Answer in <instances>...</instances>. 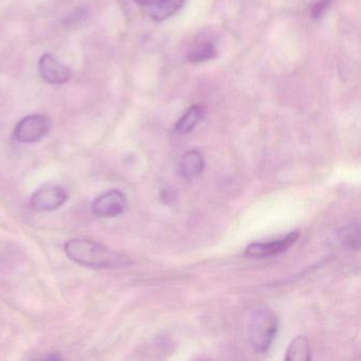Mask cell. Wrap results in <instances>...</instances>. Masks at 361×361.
Instances as JSON below:
<instances>
[{"label": "cell", "mask_w": 361, "mask_h": 361, "mask_svg": "<svg viewBox=\"0 0 361 361\" xmlns=\"http://www.w3.org/2000/svg\"><path fill=\"white\" fill-rule=\"evenodd\" d=\"M64 251L67 257L84 267L96 269H119L132 265L133 261L126 255L111 250L107 247L86 240L75 238L65 244Z\"/></svg>", "instance_id": "1"}, {"label": "cell", "mask_w": 361, "mask_h": 361, "mask_svg": "<svg viewBox=\"0 0 361 361\" xmlns=\"http://www.w3.org/2000/svg\"><path fill=\"white\" fill-rule=\"evenodd\" d=\"M278 331L279 318L274 310L259 307L251 314L248 321V336L255 352L259 354L267 353L278 335Z\"/></svg>", "instance_id": "2"}, {"label": "cell", "mask_w": 361, "mask_h": 361, "mask_svg": "<svg viewBox=\"0 0 361 361\" xmlns=\"http://www.w3.org/2000/svg\"><path fill=\"white\" fill-rule=\"evenodd\" d=\"M51 121L44 115H30L18 122L14 130V138L20 143H35L47 136Z\"/></svg>", "instance_id": "3"}, {"label": "cell", "mask_w": 361, "mask_h": 361, "mask_svg": "<svg viewBox=\"0 0 361 361\" xmlns=\"http://www.w3.org/2000/svg\"><path fill=\"white\" fill-rule=\"evenodd\" d=\"M68 192L58 185H46L33 193L30 206L37 212L58 210L68 200Z\"/></svg>", "instance_id": "4"}, {"label": "cell", "mask_w": 361, "mask_h": 361, "mask_svg": "<svg viewBox=\"0 0 361 361\" xmlns=\"http://www.w3.org/2000/svg\"><path fill=\"white\" fill-rule=\"evenodd\" d=\"M299 231L290 232L286 236L269 242L253 243L245 250V255L253 259H267L282 255L298 242Z\"/></svg>", "instance_id": "5"}, {"label": "cell", "mask_w": 361, "mask_h": 361, "mask_svg": "<svg viewBox=\"0 0 361 361\" xmlns=\"http://www.w3.org/2000/svg\"><path fill=\"white\" fill-rule=\"evenodd\" d=\"M128 207L126 195L119 190H111L98 196L92 202L94 214L103 219H111L123 214Z\"/></svg>", "instance_id": "6"}, {"label": "cell", "mask_w": 361, "mask_h": 361, "mask_svg": "<svg viewBox=\"0 0 361 361\" xmlns=\"http://www.w3.org/2000/svg\"><path fill=\"white\" fill-rule=\"evenodd\" d=\"M39 73L44 81L52 85H62L69 81L71 71L52 54H46L39 60Z\"/></svg>", "instance_id": "7"}, {"label": "cell", "mask_w": 361, "mask_h": 361, "mask_svg": "<svg viewBox=\"0 0 361 361\" xmlns=\"http://www.w3.org/2000/svg\"><path fill=\"white\" fill-rule=\"evenodd\" d=\"M204 169V159L198 151H189L181 158L179 173L185 179H194L202 174Z\"/></svg>", "instance_id": "8"}, {"label": "cell", "mask_w": 361, "mask_h": 361, "mask_svg": "<svg viewBox=\"0 0 361 361\" xmlns=\"http://www.w3.org/2000/svg\"><path fill=\"white\" fill-rule=\"evenodd\" d=\"M183 5V0H156L149 6V16L155 22H162L174 16Z\"/></svg>", "instance_id": "9"}, {"label": "cell", "mask_w": 361, "mask_h": 361, "mask_svg": "<svg viewBox=\"0 0 361 361\" xmlns=\"http://www.w3.org/2000/svg\"><path fill=\"white\" fill-rule=\"evenodd\" d=\"M204 111L200 105L190 107L185 115L178 120L174 128L177 135H187L194 130L204 119Z\"/></svg>", "instance_id": "10"}, {"label": "cell", "mask_w": 361, "mask_h": 361, "mask_svg": "<svg viewBox=\"0 0 361 361\" xmlns=\"http://www.w3.org/2000/svg\"><path fill=\"white\" fill-rule=\"evenodd\" d=\"M310 342L306 336H298L289 344L286 350V361H310Z\"/></svg>", "instance_id": "11"}, {"label": "cell", "mask_w": 361, "mask_h": 361, "mask_svg": "<svg viewBox=\"0 0 361 361\" xmlns=\"http://www.w3.org/2000/svg\"><path fill=\"white\" fill-rule=\"evenodd\" d=\"M338 238L340 244L345 248L358 250L360 247V226L358 223L346 225L340 230Z\"/></svg>", "instance_id": "12"}, {"label": "cell", "mask_w": 361, "mask_h": 361, "mask_svg": "<svg viewBox=\"0 0 361 361\" xmlns=\"http://www.w3.org/2000/svg\"><path fill=\"white\" fill-rule=\"evenodd\" d=\"M216 56V49L211 43H204L195 46L188 54V59L192 63L206 62Z\"/></svg>", "instance_id": "13"}, {"label": "cell", "mask_w": 361, "mask_h": 361, "mask_svg": "<svg viewBox=\"0 0 361 361\" xmlns=\"http://www.w3.org/2000/svg\"><path fill=\"white\" fill-rule=\"evenodd\" d=\"M329 3H331V0H320V1H318L312 8V16L314 18H320L326 11Z\"/></svg>", "instance_id": "14"}, {"label": "cell", "mask_w": 361, "mask_h": 361, "mask_svg": "<svg viewBox=\"0 0 361 361\" xmlns=\"http://www.w3.org/2000/svg\"><path fill=\"white\" fill-rule=\"evenodd\" d=\"M133 1L142 6V7H149L152 4L155 3L156 0H133Z\"/></svg>", "instance_id": "15"}]
</instances>
